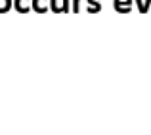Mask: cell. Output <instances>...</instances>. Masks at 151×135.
I'll return each instance as SVG.
<instances>
[{"instance_id": "cell-2", "label": "cell", "mask_w": 151, "mask_h": 135, "mask_svg": "<svg viewBox=\"0 0 151 135\" xmlns=\"http://www.w3.org/2000/svg\"><path fill=\"white\" fill-rule=\"evenodd\" d=\"M10 0H0V11H6L8 8H10Z\"/></svg>"}, {"instance_id": "cell-3", "label": "cell", "mask_w": 151, "mask_h": 135, "mask_svg": "<svg viewBox=\"0 0 151 135\" xmlns=\"http://www.w3.org/2000/svg\"><path fill=\"white\" fill-rule=\"evenodd\" d=\"M23 2H25V0H17V4H15V8H17V10H25V4H23Z\"/></svg>"}, {"instance_id": "cell-1", "label": "cell", "mask_w": 151, "mask_h": 135, "mask_svg": "<svg viewBox=\"0 0 151 135\" xmlns=\"http://www.w3.org/2000/svg\"><path fill=\"white\" fill-rule=\"evenodd\" d=\"M130 0H115V8H117V10H119V6H121L122 8V10H130Z\"/></svg>"}]
</instances>
